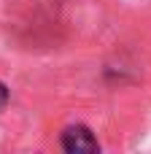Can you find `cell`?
<instances>
[{"instance_id": "obj_2", "label": "cell", "mask_w": 151, "mask_h": 154, "mask_svg": "<svg viewBox=\"0 0 151 154\" xmlns=\"http://www.w3.org/2000/svg\"><path fill=\"white\" fill-rule=\"evenodd\" d=\"M5 100H8V89H5V84L0 81V108L5 106Z\"/></svg>"}, {"instance_id": "obj_1", "label": "cell", "mask_w": 151, "mask_h": 154, "mask_svg": "<svg viewBox=\"0 0 151 154\" xmlns=\"http://www.w3.org/2000/svg\"><path fill=\"white\" fill-rule=\"evenodd\" d=\"M62 149L68 154H95L100 146H97V138L92 135L89 127L76 125V127H68L62 133Z\"/></svg>"}]
</instances>
